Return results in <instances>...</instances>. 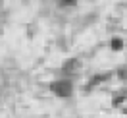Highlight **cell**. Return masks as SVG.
Returning <instances> with one entry per match:
<instances>
[{
    "label": "cell",
    "mask_w": 127,
    "mask_h": 118,
    "mask_svg": "<svg viewBox=\"0 0 127 118\" xmlns=\"http://www.w3.org/2000/svg\"><path fill=\"white\" fill-rule=\"evenodd\" d=\"M50 89L54 91L58 97H69L71 95V91H73V83L71 81H67V79H58V81H52L50 83Z\"/></svg>",
    "instance_id": "1"
},
{
    "label": "cell",
    "mask_w": 127,
    "mask_h": 118,
    "mask_svg": "<svg viewBox=\"0 0 127 118\" xmlns=\"http://www.w3.org/2000/svg\"><path fill=\"white\" fill-rule=\"evenodd\" d=\"M77 64H79V60H75V58H71V60H65L62 66V70L64 72H73V70H77Z\"/></svg>",
    "instance_id": "2"
},
{
    "label": "cell",
    "mask_w": 127,
    "mask_h": 118,
    "mask_svg": "<svg viewBox=\"0 0 127 118\" xmlns=\"http://www.w3.org/2000/svg\"><path fill=\"white\" fill-rule=\"evenodd\" d=\"M125 95H127V89H123V91H119V93L114 95V99H112V105L114 107H118V105H121V103L125 101Z\"/></svg>",
    "instance_id": "3"
},
{
    "label": "cell",
    "mask_w": 127,
    "mask_h": 118,
    "mask_svg": "<svg viewBox=\"0 0 127 118\" xmlns=\"http://www.w3.org/2000/svg\"><path fill=\"white\" fill-rule=\"evenodd\" d=\"M108 78H110V74H104V76H95V78H93V81H91V85H89V89H91V87H95V85H98L100 81H104V79H108Z\"/></svg>",
    "instance_id": "4"
},
{
    "label": "cell",
    "mask_w": 127,
    "mask_h": 118,
    "mask_svg": "<svg viewBox=\"0 0 127 118\" xmlns=\"http://www.w3.org/2000/svg\"><path fill=\"white\" fill-rule=\"evenodd\" d=\"M112 48H114V50H121V48H123V41L121 39H112Z\"/></svg>",
    "instance_id": "5"
},
{
    "label": "cell",
    "mask_w": 127,
    "mask_h": 118,
    "mask_svg": "<svg viewBox=\"0 0 127 118\" xmlns=\"http://www.w3.org/2000/svg\"><path fill=\"white\" fill-rule=\"evenodd\" d=\"M58 2H60L62 6H73V4H75V0H58Z\"/></svg>",
    "instance_id": "6"
},
{
    "label": "cell",
    "mask_w": 127,
    "mask_h": 118,
    "mask_svg": "<svg viewBox=\"0 0 127 118\" xmlns=\"http://www.w3.org/2000/svg\"><path fill=\"white\" fill-rule=\"evenodd\" d=\"M119 76H121V78H125V79H127V68H123V70L119 72Z\"/></svg>",
    "instance_id": "7"
},
{
    "label": "cell",
    "mask_w": 127,
    "mask_h": 118,
    "mask_svg": "<svg viewBox=\"0 0 127 118\" xmlns=\"http://www.w3.org/2000/svg\"><path fill=\"white\" fill-rule=\"evenodd\" d=\"M125 112H127V110H125Z\"/></svg>",
    "instance_id": "8"
}]
</instances>
